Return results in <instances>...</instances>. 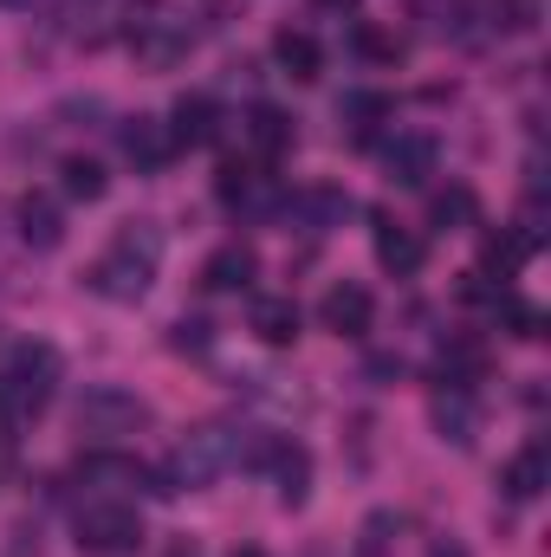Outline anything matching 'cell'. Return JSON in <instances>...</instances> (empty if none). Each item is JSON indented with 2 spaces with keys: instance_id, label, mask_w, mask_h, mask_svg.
<instances>
[{
  "instance_id": "cell-1",
  "label": "cell",
  "mask_w": 551,
  "mask_h": 557,
  "mask_svg": "<svg viewBox=\"0 0 551 557\" xmlns=\"http://www.w3.org/2000/svg\"><path fill=\"white\" fill-rule=\"evenodd\" d=\"M59 389V350L52 344H13V357L0 363V434H20L46 416Z\"/></svg>"
},
{
  "instance_id": "cell-2",
  "label": "cell",
  "mask_w": 551,
  "mask_h": 557,
  "mask_svg": "<svg viewBox=\"0 0 551 557\" xmlns=\"http://www.w3.org/2000/svg\"><path fill=\"white\" fill-rule=\"evenodd\" d=\"M156 260H162V227L156 221H131L111 240V253L91 267V292L111 298V305H137L149 292V278H156Z\"/></svg>"
},
{
  "instance_id": "cell-3",
  "label": "cell",
  "mask_w": 551,
  "mask_h": 557,
  "mask_svg": "<svg viewBox=\"0 0 551 557\" xmlns=\"http://www.w3.org/2000/svg\"><path fill=\"white\" fill-rule=\"evenodd\" d=\"M234 460H241V434H234L228 421H201V428H188V434L175 441L162 480H169V493H182V486L195 493V486H215Z\"/></svg>"
},
{
  "instance_id": "cell-4",
  "label": "cell",
  "mask_w": 551,
  "mask_h": 557,
  "mask_svg": "<svg viewBox=\"0 0 551 557\" xmlns=\"http://www.w3.org/2000/svg\"><path fill=\"white\" fill-rule=\"evenodd\" d=\"M131 52L149 72H175L195 52V26L182 13H169V7H143V13L131 7Z\"/></svg>"
},
{
  "instance_id": "cell-5",
  "label": "cell",
  "mask_w": 551,
  "mask_h": 557,
  "mask_svg": "<svg viewBox=\"0 0 551 557\" xmlns=\"http://www.w3.org/2000/svg\"><path fill=\"white\" fill-rule=\"evenodd\" d=\"M143 539H149V532H143L137 506H124V499H91V506H78V552L137 557Z\"/></svg>"
},
{
  "instance_id": "cell-6",
  "label": "cell",
  "mask_w": 551,
  "mask_h": 557,
  "mask_svg": "<svg viewBox=\"0 0 551 557\" xmlns=\"http://www.w3.org/2000/svg\"><path fill=\"white\" fill-rule=\"evenodd\" d=\"M241 460L247 467H260V473H273L279 486V506H305V493H311V454L292 441V434H267V441H241Z\"/></svg>"
},
{
  "instance_id": "cell-7",
  "label": "cell",
  "mask_w": 551,
  "mask_h": 557,
  "mask_svg": "<svg viewBox=\"0 0 551 557\" xmlns=\"http://www.w3.org/2000/svg\"><path fill=\"white\" fill-rule=\"evenodd\" d=\"M78 486H98V493H156V499H175L169 493V480H162V467H143L137 454H111V447H91V454H78Z\"/></svg>"
},
{
  "instance_id": "cell-8",
  "label": "cell",
  "mask_w": 551,
  "mask_h": 557,
  "mask_svg": "<svg viewBox=\"0 0 551 557\" xmlns=\"http://www.w3.org/2000/svg\"><path fill=\"white\" fill-rule=\"evenodd\" d=\"M137 428H149V403H143V396L118 389V383L85 389V403H78V434L118 441V434H137Z\"/></svg>"
},
{
  "instance_id": "cell-9",
  "label": "cell",
  "mask_w": 551,
  "mask_h": 557,
  "mask_svg": "<svg viewBox=\"0 0 551 557\" xmlns=\"http://www.w3.org/2000/svg\"><path fill=\"white\" fill-rule=\"evenodd\" d=\"M215 195H221L234 214H279V208H285L279 182L267 175V162H254V156H247V162H241V156H234V162H221Z\"/></svg>"
},
{
  "instance_id": "cell-10",
  "label": "cell",
  "mask_w": 551,
  "mask_h": 557,
  "mask_svg": "<svg viewBox=\"0 0 551 557\" xmlns=\"http://www.w3.org/2000/svg\"><path fill=\"white\" fill-rule=\"evenodd\" d=\"M318 324H325L331 337H364V331L377 324V298H370V285L338 278V285L318 298Z\"/></svg>"
},
{
  "instance_id": "cell-11",
  "label": "cell",
  "mask_w": 551,
  "mask_h": 557,
  "mask_svg": "<svg viewBox=\"0 0 551 557\" xmlns=\"http://www.w3.org/2000/svg\"><path fill=\"white\" fill-rule=\"evenodd\" d=\"M428 416H434V434L454 441V447H474V441H480V396H474L467 383H434Z\"/></svg>"
},
{
  "instance_id": "cell-12",
  "label": "cell",
  "mask_w": 551,
  "mask_h": 557,
  "mask_svg": "<svg viewBox=\"0 0 551 557\" xmlns=\"http://www.w3.org/2000/svg\"><path fill=\"white\" fill-rule=\"evenodd\" d=\"M434 162H441V143L428 137V131H396V137L383 143V175L396 188H421L434 175Z\"/></svg>"
},
{
  "instance_id": "cell-13",
  "label": "cell",
  "mask_w": 551,
  "mask_h": 557,
  "mask_svg": "<svg viewBox=\"0 0 551 557\" xmlns=\"http://www.w3.org/2000/svg\"><path fill=\"white\" fill-rule=\"evenodd\" d=\"M351 208H357V201H351L344 188H331V182H311V188H298V195H292L279 214H285V221H298L305 234H331V227H344V221H351Z\"/></svg>"
},
{
  "instance_id": "cell-14",
  "label": "cell",
  "mask_w": 551,
  "mask_h": 557,
  "mask_svg": "<svg viewBox=\"0 0 551 557\" xmlns=\"http://www.w3.org/2000/svg\"><path fill=\"white\" fill-rule=\"evenodd\" d=\"M13 221H20V240H26L33 253H59V247H65V214H59V201H52L46 188H26V195L13 201Z\"/></svg>"
},
{
  "instance_id": "cell-15",
  "label": "cell",
  "mask_w": 551,
  "mask_h": 557,
  "mask_svg": "<svg viewBox=\"0 0 551 557\" xmlns=\"http://www.w3.org/2000/svg\"><path fill=\"white\" fill-rule=\"evenodd\" d=\"M370 240H377V267L396 273V278H415L421 260H428V240H421L415 227H403V221H390V214L370 221Z\"/></svg>"
},
{
  "instance_id": "cell-16",
  "label": "cell",
  "mask_w": 551,
  "mask_h": 557,
  "mask_svg": "<svg viewBox=\"0 0 551 557\" xmlns=\"http://www.w3.org/2000/svg\"><path fill=\"white\" fill-rule=\"evenodd\" d=\"M241 137H247V149H254V162H267V169H273L279 156H292L298 131H292V117H285L279 104H254V111L241 117Z\"/></svg>"
},
{
  "instance_id": "cell-17",
  "label": "cell",
  "mask_w": 551,
  "mask_h": 557,
  "mask_svg": "<svg viewBox=\"0 0 551 557\" xmlns=\"http://www.w3.org/2000/svg\"><path fill=\"white\" fill-rule=\"evenodd\" d=\"M118 143H124V156L137 162L143 175H156V169L175 162V137H169L162 117H124V124H118Z\"/></svg>"
},
{
  "instance_id": "cell-18",
  "label": "cell",
  "mask_w": 551,
  "mask_h": 557,
  "mask_svg": "<svg viewBox=\"0 0 551 557\" xmlns=\"http://www.w3.org/2000/svg\"><path fill=\"white\" fill-rule=\"evenodd\" d=\"M532 253H539V227H532V221H526V227H493V234L480 240V273H487V278H493V273L513 278Z\"/></svg>"
},
{
  "instance_id": "cell-19",
  "label": "cell",
  "mask_w": 551,
  "mask_h": 557,
  "mask_svg": "<svg viewBox=\"0 0 551 557\" xmlns=\"http://www.w3.org/2000/svg\"><path fill=\"white\" fill-rule=\"evenodd\" d=\"M169 137H175V149H201V143H215L221 137V104H215L208 91L175 98V111H169Z\"/></svg>"
},
{
  "instance_id": "cell-20",
  "label": "cell",
  "mask_w": 551,
  "mask_h": 557,
  "mask_svg": "<svg viewBox=\"0 0 551 557\" xmlns=\"http://www.w3.org/2000/svg\"><path fill=\"white\" fill-rule=\"evenodd\" d=\"M247 331H254L267 350H292V344H298V305H292L285 292L254 298V311H247Z\"/></svg>"
},
{
  "instance_id": "cell-21",
  "label": "cell",
  "mask_w": 551,
  "mask_h": 557,
  "mask_svg": "<svg viewBox=\"0 0 551 557\" xmlns=\"http://www.w3.org/2000/svg\"><path fill=\"white\" fill-rule=\"evenodd\" d=\"M254 273H260V253H254L247 240H228V247H215V253H208L201 285H208V292H247Z\"/></svg>"
},
{
  "instance_id": "cell-22",
  "label": "cell",
  "mask_w": 551,
  "mask_h": 557,
  "mask_svg": "<svg viewBox=\"0 0 551 557\" xmlns=\"http://www.w3.org/2000/svg\"><path fill=\"white\" fill-rule=\"evenodd\" d=\"M500 486H506V499H539L551 486V454H546V441H532V447H519L513 460H506V473H500Z\"/></svg>"
},
{
  "instance_id": "cell-23",
  "label": "cell",
  "mask_w": 551,
  "mask_h": 557,
  "mask_svg": "<svg viewBox=\"0 0 551 557\" xmlns=\"http://www.w3.org/2000/svg\"><path fill=\"white\" fill-rule=\"evenodd\" d=\"M273 59L285 78H298V85H311L318 72H325V46L311 39V33H298V26H279L273 33Z\"/></svg>"
},
{
  "instance_id": "cell-24",
  "label": "cell",
  "mask_w": 551,
  "mask_h": 557,
  "mask_svg": "<svg viewBox=\"0 0 551 557\" xmlns=\"http://www.w3.org/2000/svg\"><path fill=\"white\" fill-rule=\"evenodd\" d=\"M351 46H357V59H370V65H403V59H409V39H403L396 26H377V20H357Z\"/></svg>"
},
{
  "instance_id": "cell-25",
  "label": "cell",
  "mask_w": 551,
  "mask_h": 557,
  "mask_svg": "<svg viewBox=\"0 0 551 557\" xmlns=\"http://www.w3.org/2000/svg\"><path fill=\"white\" fill-rule=\"evenodd\" d=\"M474 214H480V201H474L467 182H454V188H441V195L428 201V227H434V234H461V227H474Z\"/></svg>"
},
{
  "instance_id": "cell-26",
  "label": "cell",
  "mask_w": 551,
  "mask_h": 557,
  "mask_svg": "<svg viewBox=\"0 0 551 557\" xmlns=\"http://www.w3.org/2000/svg\"><path fill=\"white\" fill-rule=\"evenodd\" d=\"M338 117L364 137V131H377V124L396 117V98H390V91H344V98H338Z\"/></svg>"
},
{
  "instance_id": "cell-27",
  "label": "cell",
  "mask_w": 551,
  "mask_h": 557,
  "mask_svg": "<svg viewBox=\"0 0 551 557\" xmlns=\"http://www.w3.org/2000/svg\"><path fill=\"white\" fill-rule=\"evenodd\" d=\"M65 195L72 201H105L111 195V175H105V162H91V156H65Z\"/></svg>"
},
{
  "instance_id": "cell-28",
  "label": "cell",
  "mask_w": 551,
  "mask_h": 557,
  "mask_svg": "<svg viewBox=\"0 0 551 557\" xmlns=\"http://www.w3.org/2000/svg\"><path fill=\"white\" fill-rule=\"evenodd\" d=\"M480 370H487V344H474V337H454L448 350H441V383H480Z\"/></svg>"
},
{
  "instance_id": "cell-29",
  "label": "cell",
  "mask_w": 551,
  "mask_h": 557,
  "mask_svg": "<svg viewBox=\"0 0 551 557\" xmlns=\"http://www.w3.org/2000/svg\"><path fill=\"white\" fill-rule=\"evenodd\" d=\"M493 318H506V331H513L519 344H539V337H546V311H539V305H526V298H513V292H500V298H493Z\"/></svg>"
},
{
  "instance_id": "cell-30",
  "label": "cell",
  "mask_w": 551,
  "mask_h": 557,
  "mask_svg": "<svg viewBox=\"0 0 551 557\" xmlns=\"http://www.w3.org/2000/svg\"><path fill=\"white\" fill-rule=\"evenodd\" d=\"M487 13H493L500 33H532L539 26V0H487Z\"/></svg>"
},
{
  "instance_id": "cell-31",
  "label": "cell",
  "mask_w": 551,
  "mask_h": 557,
  "mask_svg": "<svg viewBox=\"0 0 551 557\" xmlns=\"http://www.w3.org/2000/svg\"><path fill=\"white\" fill-rule=\"evenodd\" d=\"M169 344H175V350H195V357H201V350L215 344V331H208L201 318H175V331H169Z\"/></svg>"
},
{
  "instance_id": "cell-32",
  "label": "cell",
  "mask_w": 551,
  "mask_h": 557,
  "mask_svg": "<svg viewBox=\"0 0 551 557\" xmlns=\"http://www.w3.org/2000/svg\"><path fill=\"white\" fill-rule=\"evenodd\" d=\"M390 532H403V512H377L370 525H364V557H377L390 545Z\"/></svg>"
},
{
  "instance_id": "cell-33",
  "label": "cell",
  "mask_w": 551,
  "mask_h": 557,
  "mask_svg": "<svg viewBox=\"0 0 551 557\" xmlns=\"http://www.w3.org/2000/svg\"><path fill=\"white\" fill-rule=\"evenodd\" d=\"M428 557H467V552H461L454 539H441V545H434V552H428Z\"/></svg>"
},
{
  "instance_id": "cell-34",
  "label": "cell",
  "mask_w": 551,
  "mask_h": 557,
  "mask_svg": "<svg viewBox=\"0 0 551 557\" xmlns=\"http://www.w3.org/2000/svg\"><path fill=\"white\" fill-rule=\"evenodd\" d=\"M169 557H201V552H195V545H188V539H182V545H169Z\"/></svg>"
},
{
  "instance_id": "cell-35",
  "label": "cell",
  "mask_w": 551,
  "mask_h": 557,
  "mask_svg": "<svg viewBox=\"0 0 551 557\" xmlns=\"http://www.w3.org/2000/svg\"><path fill=\"white\" fill-rule=\"evenodd\" d=\"M318 7H331V13H351V7H357V0H318Z\"/></svg>"
},
{
  "instance_id": "cell-36",
  "label": "cell",
  "mask_w": 551,
  "mask_h": 557,
  "mask_svg": "<svg viewBox=\"0 0 551 557\" xmlns=\"http://www.w3.org/2000/svg\"><path fill=\"white\" fill-rule=\"evenodd\" d=\"M234 557H267V552H260V545H241V552H234Z\"/></svg>"
},
{
  "instance_id": "cell-37",
  "label": "cell",
  "mask_w": 551,
  "mask_h": 557,
  "mask_svg": "<svg viewBox=\"0 0 551 557\" xmlns=\"http://www.w3.org/2000/svg\"><path fill=\"white\" fill-rule=\"evenodd\" d=\"M0 7H33V0H0Z\"/></svg>"
}]
</instances>
